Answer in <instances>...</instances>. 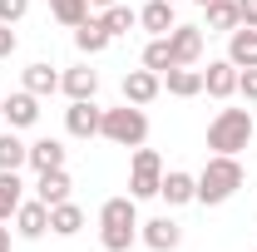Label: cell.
Instances as JSON below:
<instances>
[{
	"label": "cell",
	"mask_w": 257,
	"mask_h": 252,
	"mask_svg": "<svg viewBox=\"0 0 257 252\" xmlns=\"http://www.w3.org/2000/svg\"><path fill=\"white\" fill-rule=\"evenodd\" d=\"M193 178H198V203H203V208L227 203L232 193L247 183V173H242L237 154H213L208 163H203V173H193Z\"/></svg>",
	"instance_id": "obj_1"
},
{
	"label": "cell",
	"mask_w": 257,
	"mask_h": 252,
	"mask_svg": "<svg viewBox=\"0 0 257 252\" xmlns=\"http://www.w3.org/2000/svg\"><path fill=\"white\" fill-rule=\"evenodd\" d=\"M99 242H104V252H128L139 242V203L134 198H109L99 208Z\"/></svg>",
	"instance_id": "obj_2"
},
{
	"label": "cell",
	"mask_w": 257,
	"mask_h": 252,
	"mask_svg": "<svg viewBox=\"0 0 257 252\" xmlns=\"http://www.w3.org/2000/svg\"><path fill=\"white\" fill-rule=\"evenodd\" d=\"M252 114L247 109H218V119L208 124V149L213 154H242L252 144Z\"/></svg>",
	"instance_id": "obj_3"
},
{
	"label": "cell",
	"mask_w": 257,
	"mask_h": 252,
	"mask_svg": "<svg viewBox=\"0 0 257 252\" xmlns=\"http://www.w3.org/2000/svg\"><path fill=\"white\" fill-rule=\"evenodd\" d=\"M99 139L119 144V149H139L149 139V114L139 104H119V109H104V124H99Z\"/></svg>",
	"instance_id": "obj_4"
},
{
	"label": "cell",
	"mask_w": 257,
	"mask_h": 252,
	"mask_svg": "<svg viewBox=\"0 0 257 252\" xmlns=\"http://www.w3.org/2000/svg\"><path fill=\"white\" fill-rule=\"evenodd\" d=\"M159 183H163V158L159 149H134V163H128V198L144 203V198H159Z\"/></svg>",
	"instance_id": "obj_5"
},
{
	"label": "cell",
	"mask_w": 257,
	"mask_h": 252,
	"mask_svg": "<svg viewBox=\"0 0 257 252\" xmlns=\"http://www.w3.org/2000/svg\"><path fill=\"white\" fill-rule=\"evenodd\" d=\"M99 124H104V109L94 99H69V109H64V134L69 139H99Z\"/></svg>",
	"instance_id": "obj_6"
},
{
	"label": "cell",
	"mask_w": 257,
	"mask_h": 252,
	"mask_svg": "<svg viewBox=\"0 0 257 252\" xmlns=\"http://www.w3.org/2000/svg\"><path fill=\"white\" fill-rule=\"evenodd\" d=\"M139 242L149 252H178V242H183V227L173 218H149V222H139Z\"/></svg>",
	"instance_id": "obj_7"
},
{
	"label": "cell",
	"mask_w": 257,
	"mask_h": 252,
	"mask_svg": "<svg viewBox=\"0 0 257 252\" xmlns=\"http://www.w3.org/2000/svg\"><path fill=\"white\" fill-rule=\"evenodd\" d=\"M50 232V208L40 203V198H25L20 208H15V237H25V242H40Z\"/></svg>",
	"instance_id": "obj_8"
},
{
	"label": "cell",
	"mask_w": 257,
	"mask_h": 252,
	"mask_svg": "<svg viewBox=\"0 0 257 252\" xmlns=\"http://www.w3.org/2000/svg\"><path fill=\"white\" fill-rule=\"evenodd\" d=\"M0 119H5L10 129H35V124H40V94H30V89H15V94H5Z\"/></svg>",
	"instance_id": "obj_9"
},
{
	"label": "cell",
	"mask_w": 257,
	"mask_h": 252,
	"mask_svg": "<svg viewBox=\"0 0 257 252\" xmlns=\"http://www.w3.org/2000/svg\"><path fill=\"white\" fill-rule=\"evenodd\" d=\"M159 198L168 208H188V203H198V178L183 173V168H168L163 183H159Z\"/></svg>",
	"instance_id": "obj_10"
},
{
	"label": "cell",
	"mask_w": 257,
	"mask_h": 252,
	"mask_svg": "<svg viewBox=\"0 0 257 252\" xmlns=\"http://www.w3.org/2000/svg\"><path fill=\"white\" fill-rule=\"evenodd\" d=\"M168 50H173V64H198L203 60V25H173Z\"/></svg>",
	"instance_id": "obj_11"
},
{
	"label": "cell",
	"mask_w": 257,
	"mask_h": 252,
	"mask_svg": "<svg viewBox=\"0 0 257 252\" xmlns=\"http://www.w3.org/2000/svg\"><path fill=\"white\" fill-rule=\"evenodd\" d=\"M163 94V79L154 74V69H128L124 74V104H154V99Z\"/></svg>",
	"instance_id": "obj_12"
},
{
	"label": "cell",
	"mask_w": 257,
	"mask_h": 252,
	"mask_svg": "<svg viewBox=\"0 0 257 252\" xmlns=\"http://www.w3.org/2000/svg\"><path fill=\"white\" fill-rule=\"evenodd\" d=\"M203 94L232 99L237 94V64L232 60H208V69H203Z\"/></svg>",
	"instance_id": "obj_13"
},
{
	"label": "cell",
	"mask_w": 257,
	"mask_h": 252,
	"mask_svg": "<svg viewBox=\"0 0 257 252\" xmlns=\"http://www.w3.org/2000/svg\"><path fill=\"white\" fill-rule=\"evenodd\" d=\"M159 79L173 99H198L203 94V69H193V64H173V69H163Z\"/></svg>",
	"instance_id": "obj_14"
},
{
	"label": "cell",
	"mask_w": 257,
	"mask_h": 252,
	"mask_svg": "<svg viewBox=\"0 0 257 252\" xmlns=\"http://www.w3.org/2000/svg\"><path fill=\"white\" fill-rule=\"evenodd\" d=\"M237 25H242L237 0H208V5H203V30L208 35H232Z\"/></svg>",
	"instance_id": "obj_15"
},
{
	"label": "cell",
	"mask_w": 257,
	"mask_h": 252,
	"mask_svg": "<svg viewBox=\"0 0 257 252\" xmlns=\"http://www.w3.org/2000/svg\"><path fill=\"white\" fill-rule=\"evenodd\" d=\"M227 60L237 69H257V25H237L227 35Z\"/></svg>",
	"instance_id": "obj_16"
},
{
	"label": "cell",
	"mask_w": 257,
	"mask_h": 252,
	"mask_svg": "<svg viewBox=\"0 0 257 252\" xmlns=\"http://www.w3.org/2000/svg\"><path fill=\"white\" fill-rule=\"evenodd\" d=\"M109 40H114V35L104 30V20H99V15H89V20H79V25H74V50H79V55H104V50H109Z\"/></svg>",
	"instance_id": "obj_17"
},
{
	"label": "cell",
	"mask_w": 257,
	"mask_h": 252,
	"mask_svg": "<svg viewBox=\"0 0 257 252\" xmlns=\"http://www.w3.org/2000/svg\"><path fill=\"white\" fill-rule=\"evenodd\" d=\"M60 89H64L69 99H94V94H99V69H89V64L64 69V74H60Z\"/></svg>",
	"instance_id": "obj_18"
},
{
	"label": "cell",
	"mask_w": 257,
	"mask_h": 252,
	"mask_svg": "<svg viewBox=\"0 0 257 252\" xmlns=\"http://www.w3.org/2000/svg\"><path fill=\"white\" fill-rule=\"evenodd\" d=\"M69 188H74V183H69V173H64V168H50V173H40V178H35V198H40L45 208L64 203V198H69Z\"/></svg>",
	"instance_id": "obj_19"
},
{
	"label": "cell",
	"mask_w": 257,
	"mask_h": 252,
	"mask_svg": "<svg viewBox=\"0 0 257 252\" xmlns=\"http://www.w3.org/2000/svg\"><path fill=\"white\" fill-rule=\"evenodd\" d=\"M50 232H55V237H74V232H84V208L69 203V198L55 203V208H50Z\"/></svg>",
	"instance_id": "obj_20"
},
{
	"label": "cell",
	"mask_w": 257,
	"mask_h": 252,
	"mask_svg": "<svg viewBox=\"0 0 257 252\" xmlns=\"http://www.w3.org/2000/svg\"><path fill=\"white\" fill-rule=\"evenodd\" d=\"M25 163H30L35 173L64 168V144H60V139H35V144H30V158H25Z\"/></svg>",
	"instance_id": "obj_21"
},
{
	"label": "cell",
	"mask_w": 257,
	"mask_h": 252,
	"mask_svg": "<svg viewBox=\"0 0 257 252\" xmlns=\"http://www.w3.org/2000/svg\"><path fill=\"white\" fill-rule=\"evenodd\" d=\"M20 203H25V183H20V173H15V168H0V222L15 218Z\"/></svg>",
	"instance_id": "obj_22"
},
{
	"label": "cell",
	"mask_w": 257,
	"mask_h": 252,
	"mask_svg": "<svg viewBox=\"0 0 257 252\" xmlns=\"http://www.w3.org/2000/svg\"><path fill=\"white\" fill-rule=\"evenodd\" d=\"M139 25H144L149 35H168L173 25H178V15H173V5H168V0H149V5L139 10Z\"/></svg>",
	"instance_id": "obj_23"
},
{
	"label": "cell",
	"mask_w": 257,
	"mask_h": 252,
	"mask_svg": "<svg viewBox=\"0 0 257 252\" xmlns=\"http://www.w3.org/2000/svg\"><path fill=\"white\" fill-rule=\"evenodd\" d=\"M25 89H30V94H40V99H50L55 89H60V69H55L50 60H35L30 69H25Z\"/></svg>",
	"instance_id": "obj_24"
},
{
	"label": "cell",
	"mask_w": 257,
	"mask_h": 252,
	"mask_svg": "<svg viewBox=\"0 0 257 252\" xmlns=\"http://www.w3.org/2000/svg\"><path fill=\"white\" fill-rule=\"evenodd\" d=\"M25 158H30V144L20 139V129H5L0 134V168H25Z\"/></svg>",
	"instance_id": "obj_25"
},
{
	"label": "cell",
	"mask_w": 257,
	"mask_h": 252,
	"mask_svg": "<svg viewBox=\"0 0 257 252\" xmlns=\"http://www.w3.org/2000/svg\"><path fill=\"white\" fill-rule=\"evenodd\" d=\"M99 20H104V30H109V35H128L134 25H139V10L119 0V5H104V10H99Z\"/></svg>",
	"instance_id": "obj_26"
},
{
	"label": "cell",
	"mask_w": 257,
	"mask_h": 252,
	"mask_svg": "<svg viewBox=\"0 0 257 252\" xmlns=\"http://www.w3.org/2000/svg\"><path fill=\"white\" fill-rule=\"evenodd\" d=\"M144 69H154V74L173 69V50H168V35H154V40L144 45Z\"/></svg>",
	"instance_id": "obj_27"
},
{
	"label": "cell",
	"mask_w": 257,
	"mask_h": 252,
	"mask_svg": "<svg viewBox=\"0 0 257 252\" xmlns=\"http://www.w3.org/2000/svg\"><path fill=\"white\" fill-rule=\"evenodd\" d=\"M50 15L60 20V25H79V20H89V0H50Z\"/></svg>",
	"instance_id": "obj_28"
},
{
	"label": "cell",
	"mask_w": 257,
	"mask_h": 252,
	"mask_svg": "<svg viewBox=\"0 0 257 252\" xmlns=\"http://www.w3.org/2000/svg\"><path fill=\"white\" fill-rule=\"evenodd\" d=\"M30 15V0H0V25H15Z\"/></svg>",
	"instance_id": "obj_29"
},
{
	"label": "cell",
	"mask_w": 257,
	"mask_h": 252,
	"mask_svg": "<svg viewBox=\"0 0 257 252\" xmlns=\"http://www.w3.org/2000/svg\"><path fill=\"white\" fill-rule=\"evenodd\" d=\"M237 94L247 104H257V69H237Z\"/></svg>",
	"instance_id": "obj_30"
},
{
	"label": "cell",
	"mask_w": 257,
	"mask_h": 252,
	"mask_svg": "<svg viewBox=\"0 0 257 252\" xmlns=\"http://www.w3.org/2000/svg\"><path fill=\"white\" fill-rule=\"evenodd\" d=\"M10 55H15V30L0 25V60H10Z\"/></svg>",
	"instance_id": "obj_31"
},
{
	"label": "cell",
	"mask_w": 257,
	"mask_h": 252,
	"mask_svg": "<svg viewBox=\"0 0 257 252\" xmlns=\"http://www.w3.org/2000/svg\"><path fill=\"white\" fill-rule=\"evenodd\" d=\"M237 15H242V25H257V0H237Z\"/></svg>",
	"instance_id": "obj_32"
},
{
	"label": "cell",
	"mask_w": 257,
	"mask_h": 252,
	"mask_svg": "<svg viewBox=\"0 0 257 252\" xmlns=\"http://www.w3.org/2000/svg\"><path fill=\"white\" fill-rule=\"evenodd\" d=\"M0 252H10V227H0Z\"/></svg>",
	"instance_id": "obj_33"
},
{
	"label": "cell",
	"mask_w": 257,
	"mask_h": 252,
	"mask_svg": "<svg viewBox=\"0 0 257 252\" xmlns=\"http://www.w3.org/2000/svg\"><path fill=\"white\" fill-rule=\"evenodd\" d=\"M89 5H99V10H104V5H119V0H89Z\"/></svg>",
	"instance_id": "obj_34"
},
{
	"label": "cell",
	"mask_w": 257,
	"mask_h": 252,
	"mask_svg": "<svg viewBox=\"0 0 257 252\" xmlns=\"http://www.w3.org/2000/svg\"><path fill=\"white\" fill-rule=\"evenodd\" d=\"M0 109H5V94H0Z\"/></svg>",
	"instance_id": "obj_35"
},
{
	"label": "cell",
	"mask_w": 257,
	"mask_h": 252,
	"mask_svg": "<svg viewBox=\"0 0 257 252\" xmlns=\"http://www.w3.org/2000/svg\"><path fill=\"white\" fill-rule=\"evenodd\" d=\"M168 5H178V0H168Z\"/></svg>",
	"instance_id": "obj_36"
},
{
	"label": "cell",
	"mask_w": 257,
	"mask_h": 252,
	"mask_svg": "<svg viewBox=\"0 0 257 252\" xmlns=\"http://www.w3.org/2000/svg\"><path fill=\"white\" fill-rule=\"evenodd\" d=\"M198 5H208V0H198Z\"/></svg>",
	"instance_id": "obj_37"
}]
</instances>
